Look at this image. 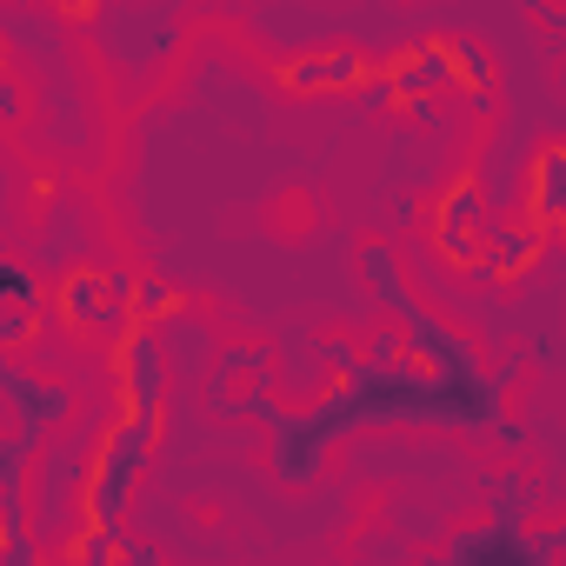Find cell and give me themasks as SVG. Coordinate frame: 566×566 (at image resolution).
<instances>
[{
	"label": "cell",
	"mask_w": 566,
	"mask_h": 566,
	"mask_svg": "<svg viewBox=\"0 0 566 566\" xmlns=\"http://www.w3.org/2000/svg\"><path fill=\"white\" fill-rule=\"evenodd\" d=\"M480 213H486L480 174H460V180H447V193L433 200L427 240H433V253H440L447 266H460V273H480V260H486V227H480Z\"/></svg>",
	"instance_id": "6"
},
{
	"label": "cell",
	"mask_w": 566,
	"mask_h": 566,
	"mask_svg": "<svg viewBox=\"0 0 566 566\" xmlns=\"http://www.w3.org/2000/svg\"><path fill=\"white\" fill-rule=\"evenodd\" d=\"M559 233H566V213H559Z\"/></svg>",
	"instance_id": "20"
},
{
	"label": "cell",
	"mask_w": 566,
	"mask_h": 566,
	"mask_svg": "<svg viewBox=\"0 0 566 566\" xmlns=\"http://www.w3.org/2000/svg\"><path fill=\"white\" fill-rule=\"evenodd\" d=\"M360 280L374 287V301L407 327V360H420L427 374H440V380H453V387H486V380H493V374L480 367V347L460 340L433 307L413 301V287H407V273H400V260H394L387 240H367V247H360Z\"/></svg>",
	"instance_id": "2"
},
{
	"label": "cell",
	"mask_w": 566,
	"mask_h": 566,
	"mask_svg": "<svg viewBox=\"0 0 566 566\" xmlns=\"http://www.w3.org/2000/svg\"><path fill=\"white\" fill-rule=\"evenodd\" d=\"M134 287L140 273L134 266H67L54 280V321L74 340H107L120 347L140 321H134Z\"/></svg>",
	"instance_id": "4"
},
{
	"label": "cell",
	"mask_w": 566,
	"mask_h": 566,
	"mask_svg": "<svg viewBox=\"0 0 566 566\" xmlns=\"http://www.w3.org/2000/svg\"><path fill=\"white\" fill-rule=\"evenodd\" d=\"M360 107H374V114H387V107H400V87H394V81H380V74H374V81H367V87H360Z\"/></svg>",
	"instance_id": "18"
},
{
	"label": "cell",
	"mask_w": 566,
	"mask_h": 566,
	"mask_svg": "<svg viewBox=\"0 0 566 566\" xmlns=\"http://www.w3.org/2000/svg\"><path fill=\"white\" fill-rule=\"evenodd\" d=\"M160 447V413H120L114 427H101L94 453H87V500H81V533L120 539V520L134 506V486L147 473ZM74 533V526H67Z\"/></svg>",
	"instance_id": "3"
},
{
	"label": "cell",
	"mask_w": 566,
	"mask_h": 566,
	"mask_svg": "<svg viewBox=\"0 0 566 566\" xmlns=\"http://www.w3.org/2000/svg\"><path fill=\"white\" fill-rule=\"evenodd\" d=\"M0 394L14 400V433L28 440V447H41L48 433H61L67 427V413H74V394L61 387V380H41V374H28V367H0Z\"/></svg>",
	"instance_id": "9"
},
{
	"label": "cell",
	"mask_w": 566,
	"mask_h": 566,
	"mask_svg": "<svg viewBox=\"0 0 566 566\" xmlns=\"http://www.w3.org/2000/svg\"><path fill=\"white\" fill-rule=\"evenodd\" d=\"M374 74H380V61L360 48H301L273 67V81L287 94H360Z\"/></svg>",
	"instance_id": "7"
},
{
	"label": "cell",
	"mask_w": 566,
	"mask_h": 566,
	"mask_svg": "<svg viewBox=\"0 0 566 566\" xmlns=\"http://www.w3.org/2000/svg\"><path fill=\"white\" fill-rule=\"evenodd\" d=\"M114 387H120V413H160L167 407V354L154 327H134L114 347Z\"/></svg>",
	"instance_id": "8"
},
{
	"label": "cell",
	"mask_w": 566,
	"mask_h": 566,
	"mask_svg": "<svg viewBox=\"0 0 566 566\" xmlns=\"http://www.w3.org/2000/svg\"><path fill=\"white\" fill-rule=\"evenodd\" d=\"M41 340V314H0V347H28Z\"/></svg>",
	"instance_id": "17"
},
{
	"label": "cell",
	"mask_w": 566,
	"mask_h": 566,
	"mask_svg": "<svg viewBox=\"0 0 566 566\" xmlns=\"http://www.w3.org/2000/svg\"><path fill=\"white\" fill-rule=\"evenodd\" d=\"M559 213H566V140L539 147L526 160V187H520V227L526 233H559Z\"/></svg>",
	"instance_id": "11"
},
{
	"label": "cell",
	"mask_w": 566,
	"mask_h": 566,
	"mask_svg": "<svg viewBox=\"0 0 566 566\" xmlns=\"http://www.w3.org/2000/svg\"><path fill=\"white\" fill-rule=\"evenodd\" d=\"M0 120H21V81L0 74Z\"/></svg>",
	"instance_id": "19"
},
{
	"label": "cell",
	"mask_w": 566,
	"mask_h": 566,
	"mask_svg": "<svg viewBox=\"0 0 566 566\" xmlns=\"http://www.w3.org/2000/svg\"><path fill=\"white\" fill-rule=\"evenodd\" d=\"M453 74H460V87L467 94H493V61H486V48L480 41H467V34H453Z\"/></svg>",
	"instance_id": "15"
},
{
	"label": "cell",
	"mask_w": 566,
	"mask_h": 566,
	"mask_svg": "<svg viewBox=\"0 0 566 566\" xmlns=\"http://www.w3.org/2000/svg\"><path fill=\"white\" fill-rule=\"evenodd\" d=\"M520 380V360L493 367L486 387H453L440 374H427L420 360H380L367 354L354 374H340V387L327 400H314L307 413L273 407L266 394L247 400L253 420H266L273 440V473L280 480H314L327 467V453L360 433V427H453V433H500V447H520V427H506V387Z\"/></svg>",
	"instance_id": "1"
},
{
	"label": "cell",
	"mask_w": 566,
	"mask_h": 566,
	"mask_svg": "<svg viewBox=\"0 0 566 566\" xmlns=\"http://www.w3.org/2000/svg\"><path fill=\"white\" fill-rule=\"evenodd\" d=\"M380 81L400 87V107H407V101H427V94H440V87H460V74H453V34L394 48V54L380 61Z\"/></svg>",
	"instance_id": "10"
},
{
	"label": "cell",
	"mask_w": 566,
	"mask_h": 566,
	"mask_svg": "<svg viewBox=\"0 0 566 566\" xmlns=\"http://www.w3.org/2000/svg\"><path fill=\"white\" fill-rule=\"evenodd\" d=\"M526 506H533V480L526 473H500L493 480V520H526Z\"/></svg>",
	"instance_id": "16"
},
{
	"label": "cell",
	"mask_w": 566,
	"mask_h": 566,
	"mask_svg": "<svg viewBox=\"0 0 566 566\" xmlns=\"http://www.w3.org/2000/svg\"><path fill=\"white\" fill-rule=\"evenodd\" d=\"M174 314H187V294L174 287L167 273H140V287H134V321L154 327V321H174Z\"/></svg>",
	"instance_id": "13"
},
{
	"label": "cell",
	"mask_w": 566,
	"mask_h": 566,
	"mask_svg": "<svg viewBox=\"0 0 566 566\" xmlns=\"http://www.w3.org/2000/svg\"><path fill=\"white\" fill-rule=\"evenodd\" d=\"M533 260H539V233H526L520 220L486 227V260H480V273H486V280H520Z\"/></svg>",
	"instance_id": "12"
},
{
	"label": "cell",
	"mask_w": 566,
	"mask_h": 566,
	"mask_svg": "<svg viewBox=\"0 0 566 566\" xmlns=\"http://www.w3.org/2000/svg\"><path fill=\"white\" fill-rule=\"evenodd\" d=\"M566 553V520L546 526V533H526V520H480V526H460L447 539V553L433 566H553Z\"/></svg>",
	"instance_id": "5"
},
{
	"label": "cell",
	"mask_w": 566,
	"mask_h": 566,
	"mask_svg": "<svg viewBox=\"0 0 566 566\" xmlns=\"http://www.w3.org/2000/svg\"><path fill=\"white\" fill-rule=\"evenodd\" d=\"M0 301H8V314H41V301H54L41 287V273L28 260H0Z\"/></svg>",
	"instance_id": "14"
}]
</instances>
